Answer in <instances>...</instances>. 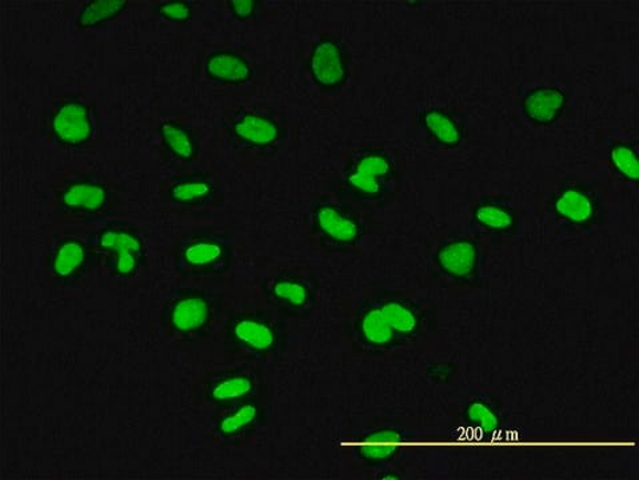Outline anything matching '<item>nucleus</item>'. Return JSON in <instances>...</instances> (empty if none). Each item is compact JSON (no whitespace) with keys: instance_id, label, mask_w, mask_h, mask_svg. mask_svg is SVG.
Masks as SVG:
<instances>
[{"instance_id":"9","label":"nucleus","mask_w":639,"mask_h":480,"mask_svg":"<svg viewBox=\"0 0 639 480\" xmlns=\"http://www.w3.org/2000/svg\"><path fill=\"white\" fill-rule=\"evenodd\" d=\"M228 339L243 354L266 358L280 349L283 329L279 320L262 310H243L230 320Z\"/></svg>"},{"instance_id":"26","label":"nucleus","mask_w":639,"mask_h":480,"mask_svg":"<svg viewBox=\"0 0 639 480\" xmlns=\"http://www.w3.org/2000/svg\"><path fill=\"white\" fill-rule=\"evenodd\" d=\"M402 437L398 431L382 430L370 435L363 440L361 452L368 459H385L392 457L401 444Z\"/></svg>"},{"instance_id":"15","label":"nucleus","mask_w":639,"mask_h":480,"mask_svg":"<svg viewBox=\"0 0 639 480\" xmlns=\"http://www.w3.org/2000/svg\"><path fill=\"white\" fill-rule=\"evenodd\" d=\"M418 124L432 142L444 149H458L465 143V120L461 114L451 108H425L418 114Z\"/></svg>"},{"instance_id":"18","label":"nucleus","mask_w":639,"mask_h":480,"mask_svg":"<svg viewBox=\"0 0 639 480\" xmlns=\"http://www.w3.org/2000/svg\"><path fill=\"white\" fill-rule=\"evenodd\" d=\"M436 260L440 270L449 277L468 280L477 273L479 249L475 241L454 239L439 247Z\"/></svg>"},{"instance_id":"28","label":"nucleus","mask_w":639,"mask_h":480,"mask_svg":"<svg viewBox=\"0 0 639 480\" xmlns=\"http://www.w3.org/2000/svg\"><path fill=\"white\" fill-rule=\"evenodd\" d=\"M155 12L164 21L174 23H187L194 18L193 3L188 0H168L156 4Z\"/></svg>"},{"instance_id":"27","label":"nucleus","mask_w":639,"mask_h":480,"mask_svg":"<svg viewBox=\"0 0 639 480\" xmlns=\"http://www.w3.org/2000/svg\"><path fill=\"white\" fill-rule=\"evenodd\" d=\"M361 326L363 337L372 344H387L393 339V330L379 307L364 313Z\"/></svg>"},{"instance_id":"14","label":"nucleus","mask_w":639,"mask_h":480,"mask_svg":"<svg viewBox=\"0 0 639 480\" xmlns=\"http://www.w3.org/2000/svg\"><path fill=\"white\" fill-rule=\"evenodd\" d=\"M311 223L322 239L334 245H353L362 234L360 221L349 211L332 203H319L312 210Z\"/></svg>"},{"instance_id":"5","label":"nucleus","mask_w":639,"mask_h":480,"mask_svg":"<svg viewBox=\"0 0 639 480\" xmlns=\"http://www.w3.org/2000/svg\"><path fill=\"white\" fill-rule=\"evenodd\" d=\"M225 130L242 150L268 153L284 145L287 134L283 115L266 107H239L227 114Z\"/></svg>"},{"instance_id":"6","label":"nucleus","mask_w":639,"mask_h":480,"mask_svg":"<svg viewBox=\"0 0 639 480\" xmlns=\"http://www.w3.org/2000/svg\"><path fill=\"white\" fill-rule=\"evenodd\" d=\"M172 258L183 277H219L232 266V241L223 234H190L178 241Z\"/></svg>"},{"instance_id":"17","label":"nucleus","mask_w":639,"mask_h":480,"mask_svg":"<svg viewBox=\"0 0 639 480\" xmlns=\"http://www.w3.org/2000/svg\"><path fill=\"white\" fill-rule=\"evenodd\" d=\"M567 93L558 86H540L522 96L521 108L525 118L534 126H552L565 113Z\"/></svg>"},{"instance_id":"22","label":"nucleus","mask_w":639,"mask_h":480,"mask_svg":"<svg viewBox=\"0 0 639 480\" xmlns=\"http://www.w3.org/2000/svg\"><path fill=\"white\" fill-rule=\"evenodd\" d=\"M129 8L127 0H89L82 6L76 17V28L93 30L114 21Z\"/></svg>"},{"instance_id":"19","label":"nucleus","mask_w":639,"mask_h":480,"mask_svg":"<svg viewBox=\"0 0 639 480\" xmlns=\"http://www.w3.org/2000/svg\"><path fill=\"white\" fill-rule=\"evenodd\" d=\"M262 419L258 401L248 399L230 406L215 420L216 435L223 441H238L247 438Z\"/></svg>"},{"instance_id":"16","label":"nucleus","mask_w":639,"mask_h":480,"mask_svg":"<svg viewBox=\"0 0 639 480\" xmlns=\"http://www.w3.org/2000/svg\"><path fill=\"white\" fill-rule=\"evenodd\" d=\"M258 390L259 377L239 370L210 377L204 394L214 405L230 407L253 399Z\"/></svg>"},{"instance_id":"8","label":"nucleus","mask_w":639,"mask_h":480,"mask_svg":"<svg viewBox=\"0 0 639 480\" xmlns=\"http://www.w3.org/2000/svg\"><path fill=\"white\" fill-rule=\"evenodd\" d=\"M216 313V300L207 291L188 288L177 290L166 300L162 326L171 338L188 341L210 329Z\"/></svg>"},{"instance_id":"29","label":"nucleus","mask_w":639,"mask_h":480,"mask_svg":"<svg viewBox=\"0 0 639 480\" xmlns=\"http://www.w3.org/2000/svg\"><path fill=\"white\" fill-rule=\"evenodd\" d=\"M466 418L470 424L477 426L479 430L491 433L497 430L498 416L488 405L482 402H475L466 409Z\"/></svg>"},{"instance_id":"23","label":"nucleus","mask_w":639,"mask_h":480,"mask_svg":"<svg viewBox=\"0 0 639 480\" xmlns=\"http://www.w3.org/2000/svg\"><path fill=\"white\" fill-rule=\"evenodd\" d=\"M607 157H609L611 168L615 169L619 175L628 179L630 182H638L639 160L635 145L619 140V142H615L609 147Z\"/></svg>"},{"instance_id":"25","label":"nucleus","mask_w":639,"mask_h":480,"mask_svg":"<svg viewBox=\"0 0 639 480\" xmlns=\"http://www.w3.org/2000/svg\"><path fill=\"white\" fill-rule=\"evenodd\" d=\"M476 221L489 232H508L514 226V214L500 203H482L475 211Z\"/></svg>"},{"instance_id":"30","label":"nucleus","mask_w":639,"mask_h":480,"mask_svg":"<svg viewBox=\"0 0 639 480\" xmlns=\"http://www.w3.org/2000/svg\"><path fill=\"white\" fill-rule=\"evenodd\" d=\"M259 4L257 0H227L228 10L241 22L252 21L257 17Z\"/></svg>"},{"instance_id":"3","label":"nucleus","mask_w":639,"mask_h":480,"mask_svg":"<svg viewBox=\"0 0 639 480\" xmlns=\"http://www.w3.org/2000/svg\"><path fill=\"white\" fill-rule=\"evenodd\" d=\"M60 228L47 238L44 271L56 288L73 290L82 286L97 268V256L89 243L88 232Z\"/></svg>"},{"instance_id":"12","label":"nucleus","mask_w":639,"mask_h":480,"mask_svg":"<svg viewBox=\"0 0 639 480\" xmlns=\"http://www.w3.org/2000/svg\"><path fill=\"white\" fill-rule=\"evenodd\" d=\"M163 195L175 207H203L219 201L220 185L213 175L195 172L171 178L164 184Z\"/></svg>"},{"instance_id":"7","label":"nucleus","mask_w":639,"mask_h":480,"mask_svg":"<svg viewBox=\"0 0 639 480\" xmlns=\"http://www.w3.org/2000/svg\"><path fill=\"white\" fill-rule=\"evenodd\" d=\"M49 131L55 143L66 149H83L100 134L98 110L79 95L63 96L51 107Z\"/></svg>"},{"instance_id":"11","label":"nucleus","mask_w":639,"mask_h":480,"mask_svg":"<svg viewBox=\"0 0 639 480\" xmlns=\"http://www.w3.org/2000/svg\"><path fill=\"white\" fill-rule=\"evenodd\" d=\"M266 299L278 309L299 317L315 303V284L302 271L283 270L262 284Z\"/></svg>"},{"instance_id":"20","label":"nucleus","mask_w":639,"mask_h":480,"mask_svg":"<svg viewBox=\"0 0 639 480\" xmlns=\"http://www.w3.org/2000/svg\"><path fill=\"white\" fill-rule=\"evenodd\" d=\"M555 213L568 223L585 226L597 213V203L589 191L581 185H568L554 200Z\"/></svg>"},{"instance_id":"21","label":"nucleus","mask_w":639,"mask_h":480,"mask_svg":"<svg viewBox=\"0 0 639 480\" xmlns=\"http://www.w3.org/2000/svg\"><path fill=\"white\" fill-rule=\"evenodd\" d=\"M159 137L170 156L179 162L189 163L198 157L200 146L194 132L177 120H163L158 126Z\"/></svg>"},{"instance_id":"1","label":"nucleus","mask_w":639,"mask_h":480,"mask_svg":"<svg viewBox=\"0 0 639 480\" xmlns=\"http://www.w3.org/2000/svg\"><path fill=\"white\" fill-rule=\"evenodd\" d=\"M57 227L92 232L124 214L125 192L113 179L95 172H66L50 185Z\"/></svg>"},{"instance_id":"10","label":"nucleus","mask_w":639,"mask_h":480,"mask_svg":"<svg viewBox=\"0 0 639 480\" xmlns=\"http://www.w3.org/2000/svg\"><path fill=\"white\" fill-rule=\"evenodd\" d=\"M308 70L311 81L324 92H336L342 88L350 76L347 47L337 38H322L310 51Z\"/></svg>"},{"instance_id":"24","label":"nucleus","mask_w":639,"mask_h":480,"mask_svg":"<svg viewBox=\"0 0 639 480\" xmlns=\"http://www.w3.org/2000/svg\"><path fill=\"white\" fill-rule=\"evenodd\" d=\"M379 309L393 331H397L400 334H411V332L417 329V313L405 302L394 299L386 300Z\"/></svg>"},{"instance_id":"4","label":"nucleus","mask_w":639,"mask_h":480,"mask_svg":"<svg viewBox=\"0 0 639 480\" xmlns=\"http://www.w3.org/2000/svg\"><path fill=\"white\" fill-rule=\"evenodd\" d=\"M400 175L397 153L385 147H366L350 153L342 175L344 188L361 200H380Z\"/></svg>"},{"instance_id":"2","label":"nucleus","mask_w":639,"mask_h":480,"mask_svg":"<svg viewBox=\"0 0 639 480\" xmlns=\"http://www.w3.org/2000/svg\"><path fill=\"white\" fill-rule=\"evenodd\" d=\"M97 268L117 286L127 287L142 279L149 268V241L129 221H108L88 232Z\"/></svg>"},{"instance_id":"13","label":"nucleus","mask_w":639,"mask_h":480,"mask_svg":"<svg viewBox=\"0 0 639 480\" xmlns=\"http://www.w3.org/2000/svg\"><path fill=\"white\" fill-rule=\"evenodd\" d=\"M204 76L216 85L239 87L253 82L255 66L251 57L236 49H215L203 63Z\"/></svg>"}]
</instances>
